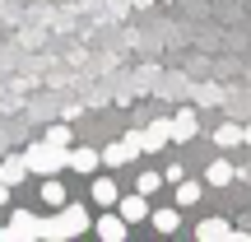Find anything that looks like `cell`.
<instances>
[{"label":"cell","instance_id":"cell-11","mask_svg":"<svg viewBox=\"0 0 251 242\" xmlns=\"http://www.w3.org/2000/svg\"><path fill=\"white\" fill-rule=\"evenodd\" d=\"M214 144L219 149H233V144H247V126H233V121H224L214 131Z\"/></svg>","mask_w":251,"mask_h":242},{"label":"cell","instance_id":"cell-10","mask_svg":"<svg viewBox=\"0 0 251 242\" xmlns=\"http://www.w3.org/2000/svg\"><path fill=\"white\" fill-rule=\"evenodd\" d=\"M233 177H237V172H233V163H228V159H214L205 168V182H209V187H233Z\"/></svg>","mask_w":251,"mask_h":242},{"label":"cell","instance_id":"cell-8","mask_svg":"<svg viewBox=\"0 0 251 242\" xmlns=\"http://www.w3.org/2000/svg\"><path fill=\"white\" fill-rule=\"evenodd\" d=\"M196 131H200V121H196V108H177V117H172V135H177V144L196 140Z\"/></svg>","mask_w":251,"mask_h":242},{"label":"cell","instance_id":"cell-22","mask_svg":"<svg viewBox=\"0 0 251 242\" xmlns=\"http://www.w3.org/2000/svg\"><path fill=\"white\" fill-rule=\"evenodd\" d=\"M135 5H149V0H135Z\"/></svg>","mask_w":251,"mask_h":242},{"label":"cell","instance_id":"cell-6","mask_svg":"<svg viewBox=\"0 0 251 242\" xmlns=\"http://www.w3.org/2000/svg\"><path fill=\"white\" fill-rule=\"evenodd\" d=\"M93 228H98L102 242H126V233H130V219H126V215H102Z\"/></svg>","mask_w":251,"mask_h":242},{"label":"cell","instance_id":"cell-12","mask_svg":"<svg viewBox=\"0 0 251 242\" xmlns=\"http://www.w3.org/2000/svg\"><path fill=\"white\" fill-rule=\"evenodd\" d=\"M98 163H102V154H98V149H89V144L70 149V168H75V172H93Z\"/></svg>","mask_w":251,"mask_h":242},{"label":"cell","instance_id":"cell-18","mask_svg":"<svg viewBox=\"0 0 251 242\" xmlns=\"http://www.w3.org/2000/svg\"><path fill=\"white\" fill-rule=\"evenodd\" d=\"M163 182H168V177H158V172H140V177H135V191H144V196H153V191H158Z\"/></svg>","mask_w":251,"mask_h":242},{"label":"cell","instance_id":"cell-19","mask_svg":"<svg viewBox=\"0 0 251 242\" xmlns=\"http://www.w3.org/2000/svg\"><path fill=\"white\" fill-rule=\"evenodd\" d=\"M42 140H51V144H61V149H70V126H47Z\"/></svg>","mask_w":251,"mask_h":242},{"label":"cell","instance_id":"cell-20","mask_svg":"<svg viewBox=\"0 0 251 242\" xmlns=\"http://www.w3.org/2000/svg\"><path fill=\"white\" fill-rule=\"evenodd\" d=\"M5 200H9V182L0 177V205H5Z\"/></svg>","mask_w":251,"mask_h":242},{"label":"cell","instance_id":"cell-13","mask_svg":"<svg viewBox=\"0 0 251 242\" xmlns=\"http://www.w3.org/2000/svg\"><path fill=\"white\" fill-rule=\"evenodd\" d=\"M121 215L130 219V224H135V219H149V196H144V191L126 196V200H121Z\"/></svg>","mask_w":251,"mask_h":242},{"label":"cell","instance_id":"cell-14","mask_svg":"<svg viewBox=\"0 0 251 242\" xmlns=\"http://www.w3.org/2000/svg\"><path fill=\"white\" fill-rule=\"evenodd\" d=\"M117 196H121V191H117V182H112V177H98V182H93V200H98V205H117Z\"/></svg>","mask_w":251,"mask_h":242},{"label":"cell","instance_id":"cell-2","mask_svg":"<svg viewBox=\"0 0 251 242\" xmlns=\"http://www.w3.org/2000/svg\"><path fill=\"white\" fill-rule=\"evenodd\" d=\"M84 228H89V215H84V205H70V200H65V205L56 210V219H47V242L79 238Z\"/></svg>","mask_w":251,"mask_h":242},{"label":"cell","instance_id":"cell-4","mask_svg":"<svg viewBox=\"0 0 251 242\" xmlns=\"http://www.w3.org/2000/svg\"><path fill=\"white\" fill-rule=\"evenodd\" d=\"M9 233L14 238H47V219H37L33 210H14L9 215Z\"/></svg>","mask_w":251,"mask_h":242},{"label":"cell","instance_id":"cell-9","mask_svg":"<svg viewBox=\"0 0 251 242\" xmlns=\"http://www.w3.org/2000/svg\"><path fill=\"white\" fill-rule=\"evenodd\" d=\"M28 172H33V168H28V154H14V159H5V163H0V177H5L9 187H19Z\"/></svg>","mask_w":251,"mask_h":242},{"label":"cell","instance_id":"cell-7","mask_svg":"<svg viewBox=\"0 0 251 242\" xmlns=\"http://www.w3.org/2000/svg\"><path fill=\"white\" fill-rule=\"evenodd\" d=\"M172 140H177V135H172V121H163V117H158L149 131H144V154H158L163 144H172Z\"/></svg>","mask_w":251,"mask_h":242},{"label":"cell","instance_id":"cell-1","mask_svg":"<svg viewBox=\"0 0 251 242\" xmlns=\"http://www.w3.org/2000/svg\"><path fill=\"white\" fill-rule=\"evenodd\" d=\"M28 168L37 177H56L61 168H70V149H61L51 140H37V144H28Z\"/></svg>","mask_w":251,"mask_h":242},{"label":"cell","instance_id":"cell-16","mask_svg":"<svg viewBox=\"0 0 251 242\" xmlns=\"http://www.w3.org/2000/svg\"><path fill=\"white\" fill-rule=\"evenodd\" d=\"M42 200H47L51 210H61V205H65V187H61V182H51V177H47V182H42Z\"/></svg>","mask_w":251,"mask_h":242},{"label":"cell","instance_id":"cell-5","mask_svg":"<svg viewBox=\"0 0 251 242\" xmlns=\"http://www.w3.org/2000/svg\"><path fill=\"white\" fill-rule=\"evenodd\" d=\"M196 238L200 242H228V238H247V233H237L228 219H200V224H196Z\"/></svg>","mask_w":251,"mask_h":242},{"label":"cell","instance_id":"cell-17","mask_svg":"<svg viewBox=\"0 0 251 242\" xmlns=\"http://www.w3.org/2000/svg\"><path fill=\"white\" fill-rule=\"evenodd\" d=\"M200 191H205L200 182H177V205H196V200H200Z\"/></svg>","mask_w":251,"mask_h":242},{"label":"cell","instance_id":"cell-15","mask_svg":"<svg viewBox=\"0 0 251 242\" xmlns=\"http://www.w3.org/2000/svg\"><path fill=\"white\" fill-rule=\"evenodd\" d=\"M149 224L158 228V233H177L181 215H177V210H153V215H149Z\"/></svg>","mask_w":251,"mask_h":242},{"label":"cell","instance_id":"cell-21","mask_svg":"<svg viewBox=\"0 0 251 242\" xmlns=\"http://www.w3.org/2000/svg\"><path fill=\"white\" fill-rule=\"evenodd\" d=\"M247 144H251V126H247Z\"/></svg>","mask_w":251,"mask_h":242},{"label":"cell","instance_id":"cell-3","mask_svg":"<svg viewBox=\"0 0 251 242\" xmlns=\"http://www.w3.org/2000/svg\"><path fill=\"white\" fill-rule=\"evenodd\" d=\"M135 154H144V131H130V135H121L117 144H107V149H102V163H107V168H126Z\"/></svg>","mask_w":251,"mask_h":242}]
</instances>
